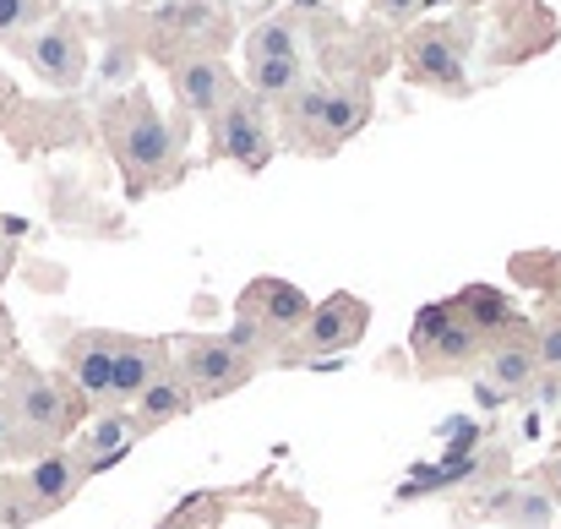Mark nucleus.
I'll return each mask as SVG.
<instances>
[{"label":"nucleus","mask_w":561,"mask_h":529,"mask_svg":"<svg viewBox=\"0 0 561 529\" xmlns=\"http://www.w3.org/2000/svg\"><path fill=\"white\" fill-rule=\"evenodd\" d=\"M300 16L295 11H273L245 33V60H273V55H300Z\"/></svg>","instance_id":"18"},{"label":"nucleus","mask_w":561,"mask_h":529,"mask_svg":"<svg viewBox=\"0 0 561 529\" xmlns=\"http://www.w3.org/2000/svg\"><path fill=\"white\" fill-rule=\"evenodd\" d=\"M425 5H431V0H371V11L381 22H392V27H414Z\"/></svg>","instance_id":"23"},{"label":"nucleus","mask_w":561,"mask_h":529,"mask_svg":"<svg viewBox=\"0 0 561 529\" xmlns=\"http://www.w3.org/2000/svg\"><path fill=\"white\" fill-rule=\"evenodd\" d=\"M0 404L11 420V459H44V453L66 448L88 409L66 376H49L27 360H16L0 376Z\"/></svg>","instance_id":"2"},{"label":"nucleus","mask_w":561,"mask_h":529,"mask_svg":"<svg viewBox=\"0 0 561 529\" xmlns=\"http://www.w3.org/2000/svg\"><path fill=\"white\" fill-rule=\"evenodd\" d=\"M311 77H306V60L300 55H273V60H245V93H256L262 104H284L289 93H300Z\"/></svg>","instance_id":"17"},{"label":"nucleus","mask_w":561,"mask_h":529,"mask_svg":"<svg viewBox=\"0 0 561 529\" xmlns=\"http://www.w3.org/2000/svg\"><path fill=\"white\" fill-rule=\"evenodd\" d=\"M535 328V354H540V387H561V312L557 306H546L540 312V323H529Z\"/></svg>","instance_id":"21"},{"label":"nucleus","mask_w":561,"mask_h":529,"mask_svg":"<svg viewBox=\"0 0 561 529\" xmlns=\"http://www.w3.org/2000/svg\"><path fill=\"white\" fill-rule=\"evenodd\" d=\"M16 55H22L27 71H33L44 88H55V93L82 88V82H88V66H93V60H88V27H82V16H71V11L49 16Z\"/></svg>","instance_id":"9"},{"label":"nucleus","mask_w":561,"mask_h":529,"mask_svg":"<svg viewBox=\"0 0 561 529\" xmlns=\"http://www.w3.org/2000/svg\"><path fill=\"white\" fill-rule=\"evenodd\" d=\"M137 437H142L137 415H126V409H99V415H93V426L71 442V459H77V470L93 481L99 470L121 464V459L137 448Z\"/></svg>","instance_id":"14"},{"label":"nucleus","mask_w":561,"mask_h":529,"mask_svg":"<svg viewBox=\"0 0 561 529\" xmlns=\"http://www.w3.org/2000/svg\"><path fill=\"white\" fill-rule=\"evenodd\" d=\"M0 529H5V519H0Z\"/></svg>","instance_id":"28"},{"label":"nucleus","mask_w":561,"mask_h":529,"mask_svg":"<svg viewBox=\"0 0 561 529\" xmlns=\"http://www.w3.org/2000/svg\"><path fill=\"white\" fill-rule=\"evenodd\" d=\"M11 459V420H5V404H0V464Z\"/></svg>","instance_id":"26"},{"label":"nucleus","mask_w":561,"mask_h":529,"mask_svg":"<svg viewBox=\"0 0 561 529\" xmlns=\"http://www.w3.org/2000/svg\"><path fill=\"white\" fill-rule=\"evenodd\" d=\"M49 16H60V0H0V44L16 55Z\"/></svg>","instance_id":"20"},{"label":"nucleus","mask_w":561,"mask_h":529,"mask_svg":"<svg viewBox=\"0 0 561 529\" xmlns=\"http://www.w3.org/2000/svg\"><path fill=\"white\" fill-rule=\"evenodd\" d=\"M469 49H474V22L469 16H436V22H414L398 44V66L403 82L442 93V99H469Z\"/></svg>","instance_id":"4"},{"label":"nucleus","mask_w":561,"mask_h":529,"mask_svg":"<svg viewBox=\"0 0 561 529\" xmlns=\"http://www.w3.org/2000/svg\"><path fill=\"white\" fill-rule=\"evenodd\" d=\"M218 525V497H186L159 529H213Z\"/></svg>","instance_id":"22"},{"label":"nucleus","mask_w":561,"mask_h":529,"mask_svg":"<svg viewBox=\"0 0 561 529\" xmlns=\"http://www.w3.org/2000/svg\"><path fill=\"white\" fill-rule=\"evenodd\" d=\"M170 371V339H142V334H121L115 339V376H110V409L131 404L153 376Z\"/></svg>","instance_id":"15"},{"label":"nucleus","mask_w":561,"mask_h":529,"mask_svg":"<svg viewBox=\"0 0 561 529\" xmlns=\"http://www.w3.org/2000/svg\"><path fill=\"white\" fill-rule=\"evenodd\" d=\"M137 426H142V437L148 431H159V426H175V420H186L191 409H196V398H191V387L175 376V365L164 371V376H153L137 398Z\"/></svg>","instance_id":"16"},{"label":"nucleus","mask_w":561,"mask_h":529,"mask_svg":"<svg viewBox=\"0 0 561 529\" xmlns=\"http://www.w3.org/2000/svg\"><path fill=\"white\" fill-rule=\"evenodd\" d=\"M480 371H485L491 393H502V398H529V393L540 387L535 328H529L524 317H507V323L485 339V350H480Z\"/></svg>","instance_id":"10"},{"label":"nucleus","mask_w":561,"mask_h":529,"mask_svg":"<svg viewBox=\"0 0 561 529\" xmlns=\"http://www.w3.org/2000/svg\"><path fill=\"white\" fill-rule=\"evenodd\" d=\"M306 317H311V295L300 284H289V279L262 273V279H251L240 290V301H234V334L229 339L245 354L267 360V354H284L295 345V334L306 328Z\"/></svg>","instance_id":"5"},{"label":"nucleus","mask_w":561,"mask_h":529,"mask_svg":"<svg viewBox=\"0 0 561 529\" xmlns=\"http://www.w3.org/2000/svg\"><path fill=\"white\" fill-rule=\"evenodd\" d=\"M366 328H371V306L350 290H333L328 301L311 306L306 328L295 334V345L284 354H344L366 339Z\"/></svg>","instance_id":"11"},{"label":"nucleus","mask_w":561,"mask_h":529,"mask_svg":"<svg viewBox=\"0 0 561 529\" xmlns=\"http://www.w3.org/2000/svg\"><path fill=\"white\" fill-rule=\"evenodd\" d=\"M284 143L311 154V159H328L339 154L350 137L366 132L371 121V88L366 82H306L300 93L284 99Z\"/></svg>","instance_id":"3"},{"label":"nucleus","mask_w":561,"mask_h":529,"mask_svg":"<svg viewBox=\"0 0 561 529\" xmlns=\"http://www.w3.org/2000/svg\"><path fill=\"white\" fill-rule=\"evenodd\" d=\"M535 486H540V492H546L551 503H561V448H557V453H551V459H546V464H540V475H535Z\"/></svg>","instance_id":"25"},{"label":"nucleus","mask_w":561,"mask_h":529,"mask_svg":"<svg viewBox=\"0 0 561 529\" xmlns=\"http://www.w3.org/2000/svg\"><path fill=\"white\" fill-rule=\"evenodd\" d=\"M207 137H213V159L218 165H240L245 176L267 170L273 154H278V137H273V121H267V104L256 93H234L213 121H207Z\"/></svg>","instance_id":"8"},{"label":"nucleus","mask_w":561,"mask_h":529,"mask_svg":"<svg viewBox=\"0 0 561 529\" xmlns=\"http://www.w3.org/2000/svg\"><path fill=\"white\" fill-rule=\"evenodd\" d=\"M104 143L126 176L131 196H148L153 185H170L181 176V154H186V115L170 121L159 115L148 88H131L121 99L104 104Z\"/></svg>","instance_id":"1"},{"label":"nucleus","mask_w":561,"mask_h":529,"mask_svg":"<svg viewBox=\"0 0 561 529\" xmlns=\"http://www.w3.org/2000/svg\"><path fill=\"white\" fill-rule=\"evenodd\" d=\"M170 88H175V104L186 110V121H213L240 93V77L224 60H175Z\"/></svg>","instance_id":"13"},{"label":"nucleus","mask_w":561,"mask_h":529,"mask_svg":"<svg viewBox=\"0 0 561 529\" xmlns=\"http://www.w3.org/2000/svg\"><path fill=\"white\" fill-rule=\"evenodd\" d=\"M491 514L507 529H551L557 503H551L540 486H507V492H496V508H491Z\"/></svg>","instance_id":"19"},{"label":"nucleus","mask_w":561,"mask_h":529,"mask_svg":"<svg viewBox=\"0 0 561 529\" xmlns=\"http://www.w3.org/2000/svg\"><path fill=\"white\" fill-rule=\"evenodd\" d=\"M115 328H82L60 345V365H66V382L77 387L82 404H99L110 409V376H115Z\"/></svg>","instance_id":"12"},{"label":"nucleus","mask_w":561,"mask_h":529,"mask_svg":"<svg viewBox=\"0 0 561 529\" xmlns=\"http://www.w3.org/2000/svg\"><path fill=\"white\" fill-rule=\"evenodd\" d=\"M170 365H175V376L191 387L196 404L229 398V393H240V387L262 371V360L245 354L229 334H186V339H170Z\"/></svg>","instance_id":"7"},{"label":"nucleus","mask_w":561,"mask_h":529,"mask_svg":"<svg viewBox=\"0 0 561 529\" xmlns=\"http://www.w3.org/2000/svg\"><path fill=\"white\" fill-rule=\"evenodd\" d=\"M485 328L469 317V306L453 295V301H431L414 312V328H409V354L420 365V376H458L469 365H480L485 350Z\"/></svg>","instance_id":"6"},{"label":"nucleus","mask_w":561,"mask_h":529,"mask_svg":"<svg viewBox=\"0 0 561 529\" xmlns=\"http://www.w3.org/2000/svg\"><path fill=\"white\" fill-rule=\"evenodd\" d=\"M551 306H557V312H561V284H551Z\"/></svg>","instance_id":"27"},{"label":"nucleus","mask_w":561,"mask_h":529,"mask_svg":"<svg viewBox=\"0 0 561 529\" xmlns=\"http://www.w3.org/2000/svg\"><path fill=\"white\" fill-rule=\"evenodd\" d=\"M16 246H22V224L0 213V284H5L11 268H16Z\"/></svg>","instance_id":"24"}]
</instances>
